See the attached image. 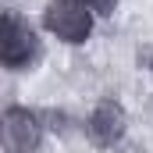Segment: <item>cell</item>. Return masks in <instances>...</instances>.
<instances>
[{"instance_id": "cell-1", "label": "cell", "mask_w": 153, "mask_h": 153, "mask_svg": "<svg viewBox=\"0 0 153 153\" xmlns=\"http://www.w3.org/2000/svg\"><path fill=\"white\" fill-rule=\"evenodd\" d=\"M43 57L39 29L14 7H0V68L4 71H32Z\"/></svg>"}, {"instance_id": "cell-2", "label": "cell", "mask_w": 153, "mask_h": 153, "mask_svg": "<svg viewBox=\"0 0 153 153\" xmlns=\"http://www.w3.org/2000/svg\"><path fill=\"white\" fill-rule=\"evenodd\" d=\"M96 18L82 0H46L43 7V32L64 46H85L93 39Z\"/></svg>"}, {"instance_id": "cell-3", "label": "cell", "mask_w": 153, "mask_h": 153, "mask_svg": "<svg viewBox=\"0 0 153 153\" xmlns=\"http://www.w3.org/2000/svg\"><path fill=\"white\" fill-rule=\"evenodd\" d=\"M46 143V125L36 107L7 103L0 111V146L7 153H39Z\"/></svg>"}, {"instance_id": "cell-4", "label": "cell", "mask_w": 153, "mask_h": 153, "mask_svg": "<svg viewBox=\"0 0 153 153\" xmlns=\"http://www.w3.org/2000/svg\"><path fill=\"white\" fill-rule=\"evenodd\" d=\"M128 128H132V114L117 96H100L93 103V111L85 114V121H82L85 139L103 153L111 146H117L121 139H128Z\"/></svg>"}, {"instance_id": "cell-5", "label": "cell", "mask_w": 153, "mask_h": 153, "mask_svg": "<svg viewBox=\"0 0 153 153\" xmlns=\"http://www.w3.org/2000/svg\"><path fill=\"white\" fill-rule=\"evenodd\" d=\"M39 114H43V125H46V135H57V139H68V135H75L82 128V121H75L68 111H57V107L39 111Z\"/></svg>"}, {"instance_id": "cell-6", "label": "cell", "mask_w": 153, "mask_h": 153, "mask_svg": "<svg viewBox=\"0 0 153 153\" xmlns=\"http://www.w3.org/2000/svg\"><path fill=\"white\" fill-rule=\"evenodd\" d=\"M82 4L89 7L93 18H114L117 7H121V0H82Z\"/></svg>"}, {"instance_id": "cell-7", "label": "cell", "mask_w": 153, "mask_h": 153, "mask_svg": "<svg viewBox=\"0 0 153 153\" xmlns=\"http://www.w3.org/2000/svg\"><path fill=\"white\" fill-rule=\"evenodd\" d=\"M107 153H150V150H146V146H143L139 139H132V135H128V139H121L117 146H111Z\"/></svg>"}, {"instance_id": "cell-8", "label": "cell", "mask_w": 153, "mask_h": 153, "mask_svg": "<svg viewBox=\"0 0 153 153\" xmlns=\"http://www.w3.org/2000/svg\"><path fill=\"white\" fill-rule=\"evenodd\" d=\"M143 114H146V121L153 125V93L146 96V103H143Z\"/></svg>"}, {"instance_id": "cell-9", "label": "cell", "mask_w": 153, "mask_h": 153, "mask_svg": "<svg viewBox=\"0 0 153 153\" xmlns=\"http://www.w3.org/2000/svg\"><path fill=\"white\" fill-rule=\"evenodd\" d=\"M146 68H150V75H153V50H150V57H146Z\"/></svg>"}]
</instances>
